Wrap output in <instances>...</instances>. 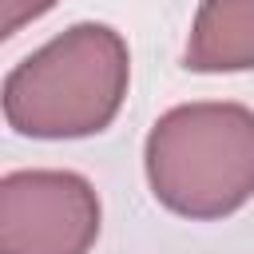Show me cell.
Instances as JSON below:
<instances>
[{"label": "cell", "instance_id": "6da1fadb", "mask_svg": "<svg viewBox=\"0 0 254 254\" xmlns=\"http://www.w3.org/2000/svg\"><path fill=\"white\" fill-rule=\"evenodd\" d=\"M131 83V56L115 28L71 24L4 79V119L32 139H83L103 131Z\"/></svg>", "mask_w": 254, "mask_h": 254}, {"label": "cell", "instance_id": "7a4b0ae2", "mask_svg": "<svg viewBox=\"0 0 254 254\" xmlns=\"http://www.w3.org/2000/svg\"><path fill=\"white\" fill-rule=\"evenodd\" d=\"M151 194L183 218H226L254 198V111L242 103H179L143 147Z\"/></svg>", "mask_w": 254, "mask_h": 254}, {"label": "cell", "instance_id": "3957f363", "mask_svg": "<svg viewBox=\"0 0 254 254\" xmlns=\"http://www.w3.org/2000/svg\"><path fill=\"white\" fill-rule=\"evenodd\" d=\"M99 238V194L75 171L0 179V254H87Z\"/></svg>", "mask_w": 254, "mask_h": 254}, {"label": "cell", "instance_id": "277c9868", "mask_svg": "<svg viewBox=\"0 0 254 254\" xmlns=\"http://www.w3.org/2000/svg\"><path fill=\"white\" fill-rule=\"evenodd\" d=\"M190 71L254 67V0H202L187 40Z\"/></svg>", "mask_w": 254, "mask_h": 254}, {"label": "cell", "instance_id": "5b68a950", "mask_svg": "<svg viewBox=\"0 0 254 254\" xmlns=\"http://www.w3.org/2000/svg\"><path fill=\"white\" fill-rule=\"evenodd\" d=\"M56 0H4V36H16L24 24L40 20Z\"/></svg>", "mask_w": 254, "mask_h": 254}]
</instances>
